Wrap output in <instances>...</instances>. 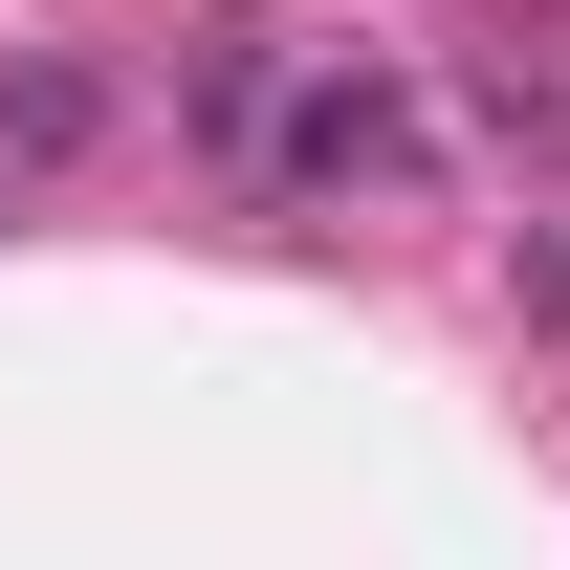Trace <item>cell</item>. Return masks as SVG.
<instances>
[{
    "label": "cell",
    "instance_id": "277c9868",
    "mask_svg": "<svg viewBox=\"0 0 570 570\" xmlns=\"http://www.w3.org/2000/svg\"><path fill=\"white\" fill-rule=\"evenodd\" d=\"M0 219H22V176H0Z\"/></svg>",
    "mask_w": 570,
    "mask_h": 570
},
{
    "label": "cell",
    "instance_id": "7a4b0ae2",
    "mask_svg": "<svg viewBox=\"0 0 570 570\" xmlns=\"http://www.w3.org/2000/svg\"><path fill=\"white\" fill-rule=\"evenodd\" d=\"M0 132H22V154H88V132H110V67H22V88H0Z\"/></svg>",
    "mask_w": 570,
    "mask_h": 570
},
{
    "label": "cell",
    "instance_id": "3957f363",
    "mask_svg": "<svg viewBox=\"0 0 570 570\" xmlns=\"http://www.w3.org/2000/svg\"><path fill=\"white\" fill-rule=\"evenodd\" d=\"M527 307H549V330H570V219H549V242H527Z\"/></svg>",
    "mask_w": 570,
    "mask_h": 570
},
{
    "label": "cell",
    "instance_id": "6da1fadb",
    "mask_svg": "<svg viewBox=\"0 0 570 570\" xmlns=\"http://www.w3.org/2000/svg\"><path fill=\"white\" fill-rule=\"evenodd\" d=\"M285 176H307V198H330V176H417V110H395V88H307V110H285Z\"/></svg>",
    "mask_w": 570,
    "mask_h": 570
}]
</instances>
